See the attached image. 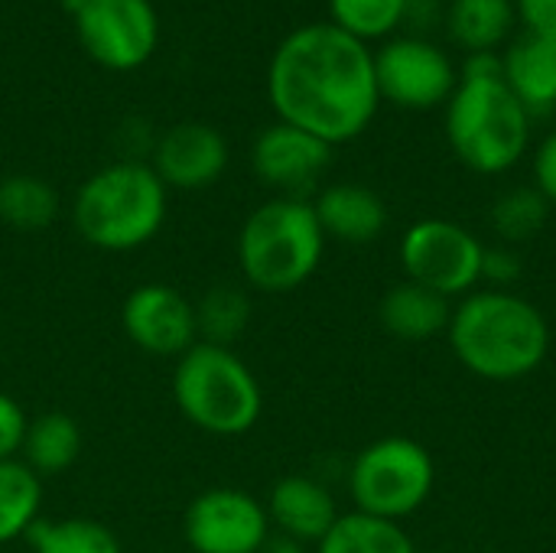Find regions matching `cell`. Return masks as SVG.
<instances>
[{
	"label": "cell",
	"instance_id": "obj_1",
	"mask_svg": "<svg viewBox=\"0 0 556 553\" xmlns=\"http://www.w3.org/2000/svg\"><path fill=\"white\" fill-rule=\"evenodd\" d=\"M267 95L283 124L329 147L349 143L365 134L381 104L375 52L336 23L300 26L270 59Z\"/></svg>",
	"mask_w": 556,
	"mask_h": 553
},
{
	"label": "cell",
	"instance_id": "obj_2",
	"mask_svg": "<svg viewBox=\"0 0 556 553\" xmlns=\"http://www.w3.org/2000/svg\"><path fill=\"white\" fill-rule=\"evenodd\" d=\"M450 349L459 365L482 381H521L534 375L551 352V323L515 290H472L456 300Z\"/></svg>",
	"mask_w": 556,
	"mask_h": 553
},
{
	"label": "cell",
	"instance_id": "obj_3",
	"mask_svg": "<svg viewBox=\"0 0 556 553\" xmlns=\"http://www.w3.org/2000/svg\"><path fill=\"white\" fill-rule=\"evenodd\" d=\"M169 189L143 160H117L94 169L72 199L75 235L108 254L147 248L166 225Z\"/></svg>",
	"mask_w": 556,
	"mask_h": 553
},
{
	"label": "cell",
	"instance_id": "obj_4",
	"mask_svg": "<svg viewBox=\"0 0 556 553\" xmlns=\"http://www.w3.org/2000/svg\"><path fill=\"white\" fill-rule=\"evenodd\" d=\"M238 267L251 290L280 297L300 290L323 264L326 235L309 199L274 196L238 231Z\"/></svg>",
	"mask_w": 556,
	"mask_h": 553
},
{
	"label": "cell",
	"instance_id": "obj_5",
	"mask_svg": "<svg viewBox=\"0 0 556 553\" xmlns=\"http://www.w3.org/2000/svg\"><path fill=\"white\" fill-rule=\"evenodd\" d=\"M179 414L208 437H244L264 414V391L251 365L225 345L195 342L173 368Z\"/></svg>",
	"mask_w": 556,
	"mask_h": 553
},
{
	"label": "cell",
	"instance_id": "obj_6",
	"mask_svg": "<svg viewBox=\"0 0 556 553\" xmlns=\"http://www.w3.org/2000/svg\"><path fill=\"white\" fill-rule=\"evenodd\" d=\"M531 114L505 78H459L446 101V140L482 176L518 166L531 147Z\"/></svg>",
	"mask_w": 556,
	"mask_h": 553
},
{
	"label": "cell",
	"instance_id": "obj_7",
	"mask_svg": "<svg viewBox=\"0 0 556 553\" xmlns=\"http://www.w3.org/2000/svg\"><path fill=\"white\" fill-rule=\"evenodd\" d=\"M437 486V463L430 450L410 437H381L368 443L349 466L352 512L404 521L417 515Z\"/></svg>",
	"mask_w": 556,
	"mask_h": 553
},
{
	"label": "cell",
	"instance_id": "obj_8",
	"mask_svg": "<svg viewBox=\"0 0 556 553\" xmlns=\"http://www.w3.org/2000/svg\"><path fill=\"white\" fill-rule=\"evenodd\" d=\"M482 254V238L450 218L414 222L397 248L404 280L420 284L446 300H463L472 290H479Z\"/></svg>",
	"mask_w": 556,
	"mask_h": 553
},
{
	"label": "cell",
	"instance_id": "obj_9",
	"mask_svg": "<svg viewBox=\"0 0 556 553\" xmlns=\"http://www.w3.org/2000/svg\"><path fill=\"white\" fill-rule=\"evenodd\" d=\"M72 16L85 52L111 72H134L156 52L160 16L150 0H81Z\"/></svg>",
	"mask_w": 556,
	"mask_h": 553
},
{
	"label": "cell",
	"instance_id": "obj_10",
	"mask_svg": "<svg viewBox=\"0 0 556 553\" xmlns=\"http://www.w3.org/2000/svg\"><path fill=\"white\" fill-rule=\"evenodd\" d=\"M270 535L264 502L235 486L205 489L182 512V538L192 553H257Z\"/></svg>",
	"mask_w": 556,
	"mask_h": 553
},
{
	"label": "cell",
	"instance_id": "obj_11",
	"mask_svg": "<svg viewBox=\"0 0 556 553\" xmlns=\"http://www.w3.org/2000/svg\"><path fill=\"white\" fill-rule=\"evenodd\" d=\"M375 78L381 101L410 111L446 104L459 85L450 55L424 36H397L384 42L375 55Z\"/></svg>",
	"mask_w": 556,
	"mask_h": 553
},
{
	"label": "cell",
	"instance_id": "obj_12",
	"mask_svg": "<svg viewBox=\"0 0 556 553\" xmlns=\"http://www.w3.org/2000/svg\"><path fill=\"white\" fill-rule=\"evenodd\" d=\"M121 329L134 349L176 362L199 342L195 303L173 284H140L121 303Z\"/></svg>",
	"mask_w": 556,
	"mask_h": 553
},
{
	"label": "cell",
	"instance_id": "obj_13",
	"mask_svg": "<svg viewBox=\"0 0 556 553\" xmlns=\"http://www.w3.org/2000/svg\"><path fill=\"white\" fill-rule=\"evenodd\" d=\"M332 160V147L293 124H270L257 134L251 147L254 176L290 199H306V192L319 183Z\"/></svg>",
	"mask_w": 556,
	"mask_h": 553
},
{
	"label": "cell",
	"instance_id": "obj_14",
	"mask_svg": "<svg viewBox=\"0 0 556 553\" xmlns=\"http://www.w3.org/2000/svg\"><path fill=\"white\" fill-rule=\"evenodd\" d=\"M150 166L166 189L199 192L215 186L228 169V143L215 127L182 121L156 140Z\"/></svg>",
	"mask_w": 556,
	"mask_h": 553
},
{
	"label": "cell",
	"instance_id": "obj_15",
	"mask_svg": "<svg viewBox=\"0 0 556 553\" xmlns=\"http://www.w3.org/2000/svg\"><path fill=\"white\" fill-rule=\"evenodd\" d=\"M264 508L270 528L280 538L300 541L306 548H316L339 521V505L332 492L313 476H283L280 482H274Z\"/></svg>",
	"mask_w": 556,
	"mask_h": 553
},
{
	"label": "cell",
	"instance_id": "obj_16",
	"mask_svg": "<svg viewBox=\"0 0 556 553\" xmlns=\"http://www.w3.org/2000/svg\"><path fill=\"white\" fill-rule=\"evenodd\" d=\"M313 212L319 218V228L326 241H342V244H371L384 235L388 228V205L384 199L362 186V183H336L326 186L313 199Z\"/></svg>",
	"mask_w": 556,
	"mask_h": 553
},
{
	"label": "cell",
	"instance_id": "obj_17",
	"mask_svg": "<svg viewBox=\"0 0 556 553\" xmlns=\"http://www.w3.org/2000/svg\"><path fill=\"white\" fill-rule=\"evenodd\" d=\"M502 78L531 117L556 108V42L525 33L502 55Z\"/></svg>",
	"mask_w": 556,
	"mask_h": 553
},
{
	"label": "cell",
	"instance_id": "obj_18",
	"mask_svg": "<svg viewBox=\"0 0 556 553\" xmlns=\"http://www.w3.org/2000/svg\"><path fill=\"white\" fill-rule=\"evenodd\" d=\"M450 316H453V300L410 280L394 284L378 306V319L384 332L401 342H427L433 336H443L450 329Z\"/></svg>",
	"mask_w": 556,
	"mask_h": 553
},
{
	"label": "cell",
	"instance_id": "obj_19",
	"mask_svg": "<svg viewBox=\"0 0 556 553\" xmlns=\"http://www.w3.org/2000/svg\"><path fill=\"white\" fill-rule=\"evenodd\" d=\"M81 456V427L65 411H46L39 417H29L26 440L20 450V460L39 476H62L68 473Z\"/></svg>",
	"mask_w": 556,
	"mask_h": 553
},
{
	"label": "cell",
	"instance_id": "obj_20",
	"mask_svg": "<svg viewBox=\"0 0 556 553\" xmlns=\"http://www.w3.org/2000/svg\"><path fill=\"white\" fill-rule=\"evenodd\" d=\"M515 0H453L446 10L450 36L472 52H495L515 29Z\"/></svg>",
	"mask_w": 556,
	"mask_h": 553
},
{
	"label": "cell",
	"instance_id": "obj_21",
	"mask_svg": "<svg viewBox=\"0 0 556 553\" xmlns=\"http://www.w3.org/2000/svg\"><path fill=\"white\" fill-rule=\"evenodd\" d=\"M313 553H417V544L397 521L349 512L339 515Z\"/></svg>",
	"mask_w": 556,
	"mask_h": 553
},
{
	"label": "cell",
	"instance_id": "obj_22",
	"mask_svg": "<svg viewBox=\"0 0 556 553\" xmlns=\"http://www.w3.org/2000/svg\"><path fill=\"white\" fill-rule=\"evenodd\" d=\"M42 515V479L16 456L0 460V544H13L33 531Z\"/></svg>",
	"mask_w": 556,
	"mask_h": 553
},
{
	"label": "cell",
	"instance_id": "obj_23",
	"mask_svg": "<svg viewBox=\"0 0 556 553\" xmlns=\"http://www.w3.org/2000/svg\"><path fill=\"white\" fill-rule=\"evenodd\" d=\"M59 218V192L42 176L16 173L0 179V222L13 231H42Z\"/></svg>",
	"mask_w": 556,
	"mask_h": 553
},
{
	"label": "cell",
	"instance_id": "obj_24",
	"mask_svg": "<svg viewBox=\"0 0 556 553\" xmlns=\"http://www.w3.org/2000/svg\"><path fill=\"white\" fill-rule=\"evenodd\" d=\"M26 541L33 553H124L117 535L94 518H39Z\"/></svg>",
	"mask_w": 556,
	"mask_h": 553
},
{
	"label": "cell",
	"instance_id": "obj_25",
	"mask_svg": "<svg viewBox=\"0 0 556 553\" xmlns=\"http://www.w3.org/2000/svg\"><path fill=\"white\" fill-rule=\"evenodd\" d=\"M251 323V300L244 290L231 284H218L195 300V326L199 342L231 349Z\"/></svg>",
	"mask_w": 556,
	"mask_h": 553
},
{
	"label": "cell",
	"instance_id": "obj_26",
	"mask_svg": "<svg viewBox=\"0 0 556 553\" xmlns=\"http://www.w3.org/2000/svg\"><path fill=\"white\" fill-rule=\"evenodd\" d=\"M551 218V202L534 186H515L502 192L492 205V231L502 244H525L544 231Z\"/></svg>",
	"mask_w": 556,
	"mask_h": 553
},
{
	"label": "cell",
	"instance_id": "obj_27",
	"mask_svg": "<svg viewBox=\"0 0 556 553\" xmlns=\"http://www.w3.org/2000/svg\"><path fill=\"white\" fill-rule=\"evenodd\" d=\"M407 7L410 0H329V13H332L329 23H336L339 29H345L362 42H371L404 26Z\"/></svg>",
	"mask_w": 556,
	"mask_h": 553
},
{
	"label": "cell",
	"instance_id": "obj_28",
	"mask_svg": "<svg viewBox=\"0 0 556 553\" xmlns=\"http://www.w3.org/2000/svg\"><path fill=\"white\" fill-rule=\"evenodd\" d=\"M525 274V264H521V254L511 248V244H495V248H485L482 254V284L489 290H508L521 280Z\"/></svg>",
	"mask_w": 556,
	"mask_h": 553
},
{
	"label": "cell",
	"instance_id": "obj_29",
	"mask_svg": "<svg viewBox=\"0 0 556 553\" xmlns=\"http://www.w3.org/2000/svg\"><path fill=\"white\" fill-rule=\"evenodd\" d=\"M26 427H29V417L23 411V404L0 391V460H16L20 450H23V440H26Z\"/></svg>",
	"mask_w": 556,
	"mask_h": 553
},
{
	"label": "cell",
	"instance_id": "obj_30",
	"mask_svg": "<svg viewBox=\"0 0 556 553\" xmlns=\"http://www.w3.org/2000/svg\"><path fill=\"white\" fill-rule=\"evenodd\" d=\"M515 10L531 36L556 42V0H515Z\"/></svg>",
	"mask_w": 556,
	"mask_h": 553
},
{
	"label": "cell",
	"instance_id": "obj_31",
	"mask_svg": "<svg viewBox=\"0 0 556 553\" xmlns=\"http://www.w3.org/2000/svg\"><path fill=\"white\" fill-rule=\"evenodd\" d=\"M534 189L556 205V130L547 134L534 153Z\"/></svg>",
	"mask_w": 556,
	"mask_h": 553
},
{
	"label": "cell",
	"instance_id": "obj_32",
	"mask_svg": "<svg viewBox=\"0 0 556 553\" xmlns=\"http://www.w3.org/2000/svg\"><path fill=\"white\" fill-rule=\"evenodd\" d=\"M459 78H502V55L498 52H472L463 62Z\"/></svg>",
	"mask_w": 556,
	"mask_h": 553
},
{
	"label": "cell",
	"instance_id": "obj_33",
	"mask_svg": "<svg viewBox=\"0 0 556 553\" xmlns=\"http://www.w3.org/2000/svg\"><path fill=\"white\" fill-rule=\"evenodd\" d=\"M440 20V7H437V0H410V7H407V20L404 23H417L420 29H427V26H433Z\"/></svg>",
	"mask_w": 556,
	"mask_h": 553
},
{
	"label": "cell",
	"instance_id": "obj_34",
	"mask_svg": "<svg viewBox=\"0 0 556 553\" xmlns=\"http://www.w3.org/2000/svg\"><path fill=\"white\" fill-rule=\"evenodd\" d=\"M257 553H313L306 544L300 541H290V538H280V535H270V541L261 548Z\"/></svg>",
	"mask_w": 556,
	"mask_h": 553
},
{
	"label": "cell",
	"instance_id": "obj_35",
	"mask_svg": "<svg viewBox=\"0 0 556 553\" xmlns=\"http://www.w3.org/2000/svg\"><path fill=\"white\" fill-rule=\"evenodd\" d=\"M0 179H3V176H0Z\"/></svg>",
	"mask_w": 556,
	"mask_h": 553
}]
</instances>
